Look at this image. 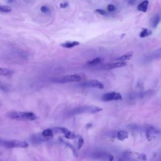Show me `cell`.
Wrapping results in <instances>:
<instances>
[{"label": "cell", "instance_id": "obj_22", "mask_svg": "<svg viewBox=\"0 0 161 161\" xmlns=\"http://www.w3.org/2000/svg\"><path fill=\"white\" fill-rule=\"evenodd\" d=\"M95 12L101 15H103V16H106V15H108V13L105 11V10H104L103 9H97L95 10Z\"/></svg>", "mask_w": 161, "mask_h": 161}, {"label": "cell", "instance_id": "obj_16", "mask_svg": "<svg viewBox=\"0 0 161 161\" xmlns=\"http://www.w3.org/2000/svg\"><path fill=\"white\" fill-rule=\"evenodd\" d=\"M13 71L7 68H4V67H0V76H7L12 75L13 74Z\"/></svg>", "mask_w": 161, "mask_h": 161}, {"label": "cell", "instance_id": "obj_7", "mask_svg": "<svg viewBox=\"0 0 161 161\" xmlns=\"http://www.w3.org/2000/svg\"><path fill=\"white\" fill-rule=\"evenodd\" d=\"M81 86L86 87H96L98 88V89L103 90L104 88V85L102 84V83L98 81V80H91V81H88L87 82H85L84 83H82Z\"/></svg>", "mask_w": 161, "mask_h": 161}, {"label": "cell", "instance_id": "obj_23", "mask_svg": "<svg viewBox=\"0 0 161 161\" xmlns=\"http://www.w3.org/2000/svg\"><path fill=\"white\" fill-rule=\"evenodd\" d=\"M40 11L44 13H47L50 12V9L47 7L42 6V7H41V8H40Z\"/></svg>", "mask_w": 161, "mask_h": 161}, {"label": "cell", "instance_id": "obj_10", "mask_svg": "<svg viewBox=\"0 0 161 161\" xmlns=\"http://www.w3.org/2000/svg\"><path fill=\"white\" fill-rule=\"evenodd\" d=\"M127 64V63H125V62L123 61H118L117 62H114V63L108 64L106 66V69H114V68H118V67H123Z\"/></svg>", "mask_w": 161, "mask_h": 161}, {"label": "cell", "instance_id": "obj_25", "mask_svg": "<svg viewBox=\"0 0 161 161\" xmlns=\"http://www.w3.org/2000/svg\"><path fill=\"white\" fill-rule=\"evenodd\" d=\"M83 144H84V139H83L81 137L79 138V141H78V144H77V145H78V149H81V147L82 146Z\"/></svg>", "mask_w": 161, "mask_h": 161}, {"label": "cell", "instance_id": "obj_14", "mask_svg": "<svg viewBox=\"0 0 161 161\" xmlns=\"http://www.w3.org/2000/svg\"><path fill=\"white\" fill-rule=\"evenodd\" d=\"M133 55V52H129L126 53L125 54H124L123 55H122L120 58H118L117 60L118 61H123L124 62L125 60H130L132 58Z\"/></svg>", "mask_w": 161, "mask_h": 161}, {"label": "cell", "instance_id": "obj_18", "mask_svg": "<svg viewBox=\"0 0 161 161\" xmlns=\"http://www.w3.org/2000/svg\"><path fill=\"white\" fill-rule=\"evenodd\" d=\"M152 34V31L150 30L147 28H143L142 31L140 34V37L141 38H145L149 37V35Z\"/></svg>", "mask_w": 161, "mask_h": 161}, {"label": "cell", "instance_id": "obj_9", "mask_svg": "<svg viewBox=\"0 0 161 161\" xmlns=\"http://www.w3.org/2000/svg\"><path fill=\"white\" fill-rule=\"evenodd\" d=\"M79 42L77 41H68V42H66L62 43L60 45L62 47L66 48V49H71L73 48L74 47L79 45Z\"/></svg>", "mask_w": 161, "mask_h": 161}, {"label": "cell", "instance_id": "obj_5", "mask_svg": "<svg viewBox=\"0 0 161 161\" xmlns=\"http://www.w3.org/2000/svg\"><path fill=\"white\" fill-rule=\"evenodd\" d=\"M122 96L120 93L118 92H109L105 93L102 96V100L104 101H117L122 100Z\"/></svg>", "mask_w": 161, "mask_h": 161}, {"label": "cell", "instance_id": "obj_1", "mask_svg": "<svg viewBox=\"0 0 161 161\" xmlns=\"http://www.w3.org/2000/svg\"><path fill=\"white\" fill-rule=\"evenodd\" d=\"M8 117L12 120L19 121H32L37 119V116L32 112L12 111L8 113Z\"/></svg>", "mask_w": 161, "mask_h": 161}, {"label": "cell", "instance_id": "obj_19", "mask_svg": "<svg viewBox=\"0 0 161 161\" xmlns=\"http://www.w3.org/2000/svg\"><path fill=\"white\" fill-rule=\"evenodd\" d=\"M103 59L101 58H96L94 59H93L90 61L87 62V64L91 65V66H96L101 63Z\"/></svg>", "mask_w": 161, "mask_h": 161}, {"label": "cell", "instance_id": "obj_3", "mask_svg": "<svg viewBox=\"0 0 161 161\" xmlns=\"http://www.w3.org/2000/svg\"><path fill=\"white\" fill-rule=\"evenodd\" d=\"M0 145L6 148H27L28 144L21 141H0Z\"/></svg>", "mask_w": 161, "mask_h": 161}, {"label": "cell", "instance_id": "obj_26", "mask_svg": "<svg viewBox=\"0 0 161 161\" xmlns=\"http://www.w3.org/2000/svg\"><path fill=\"white\" fill-rule=\"evenodd\" d=\"M0 90L3 91H4V92L8 91L7 87L6 86H5L1 81H0Z\"/></svg>", "mask_w": 161, "mask_h": 161}, {"label": "cell", "instance_id": "obj_6", "mask_svg": "<svg viewBox=\"0 0 161 161\" xmlns=\"http://www.w3.org/2000/svg\"><path fill=\"white\" fill-rule=\"evenodd\" d=\"M93 157L95 159H101L103 160L112 161L113 160V157L111 155L108 154L105 152L102 151H97L93 154Z\"/></svg>", "mask_w": 161, "mask_h": 161}, {"label": "cell", "instance_id": "obj_24", "mask_svg": "<svg viewBox=\"0 0 161 161\" xmlns=\"http://www.w3.org/2000/svg\"><path fill=\"white\" fill-rule=\"evenodd\" d=\"M108 10L110 12H115L116 10V7L114 6L113 4H110L108 5Z\"/></svg>", "mask_w": 161, "mask_h": 161}, {"label": "cell", "instance_id": "obj_2", "mask_svg": "<svg viewBox=\"0 0 161 161\" xmlns=\"http://www.w3.org/2000/svg\"><path fill=\"white\" fill-rule=\"evenodd\" d=\"M103 109L96 106H81L72 109L69 113L70 116L79 115L82 113H96L102 111Z\"/></svg>", "mask_w": 161, "mask_h": 161}, {"label": "cell", "instance_id": "obj_4", "mask_svg": "<svg viewBox=\"0 0 161 161\" xmlns=\"http://www.w3.org/2000/svg\"><path fill=\"white\" fill-rule=\"evenodd\" d=\"M82 79L81 77L78 74L66 75L60 77H57L52 80L53 82L57 83H66L71 82H79Z\"/></svg>", "mask_w": 161, "mask_h": 161}, {"label": "cell", "instance_id": "obj_20", "mask_svg": "<svg viewBox=\"0 0 161 161\" xmlns=\"http://www.w3.org/2000/svg\"><path fill=\"white\" fill-rule=\"evenodd\" d=\"M12 12V8L6 5H0V12L9 13Z\"/></svg>", "mask_w": 161, "mask_h": 161}, {"label": "cell", "instance_id": "obj_29", "mask_svg": "<svg viewBox=\"0 0 161 161\" xmlns=\"http://www.w3.org/2000/svg\"><path fill=\"white\" fill-rule=\"evenodd\" d=\"M25 1H28V0H25Z\"/></svg>", "mask_w": 161, "mask_h": 161}, {"label": "cell", "instance_id": "obj_11", "mask_svg": "<svg viewBox=\"0 0 161 161\" xmlns=\"http://www.w3.org/2000/svg\"><path fill=\"white\" fill-rule=\"evenodd\" d=\"M42 136L45 139H51L54 137L53 131L51 129H45L42 133Z\"/></svg>", "mask_w": 161, "mask_h": 161}, {"label": "cell", "instance_id": "obj_8", "mask_svg": "<svg viewBox=\"0 0 161 161\" xmlns=\"http://www.w3.org/2000/svg\"><path fill=\"white\" fill-rule=\"evenodd\" d=\"M54 130L56 133H62L65 135V137L69 139H73L76 137V135L74 132H72L68 129L66 128H62V127H58L54 128Z\"/></svg>", "mask_w": 161, "mask_h": 161}, {"label": "cell", "instance_id": "obj_17", "mask_svg": "<svg viewBox=\"0 0 161 161\" xmlns=\"http://www.w3.org/2000/svg\"><path fill=\"white\" fill-rule=\"evenodd\" d=\"M160 21V17L159 15H156L155 16L152 18V27L154 28H155L157 27V25H159V22Z\"/></svg>", "mask_w": 161, "mask_h": 161}, {"label": "cell", "instance_id": "obj_15", "mask_svg": "<svg viewBox=\"0 0 161 161\" xmlns=\"http://www.w3.org/2000/svg\"><path fill=\"white\" fill-rule=\"evenodd\" d=\"M161 58V48L154 51L150 55V59H159Z\"/></svg>", "mask_w": 161, "mask_h": 161}, {"label": "cell", "instance_id": "obj_27", "mask_svg": "<svg viewBox=\"0 0 161 161\" xmlns=\"http://www.w3.org/2000/svg\"><path fill=\"white\" fill-rule=\"evenodd\" d=\"M68 3H67V2H65V3H62L60 4V7L61 8H67V7H68Z\"/></svg>", "mask_w": 161, "mask_h": 161}, {"label": "cell", "instance_id": "obj_28", "mask_svg": "<svg viewBox=\"0 0 161 161\" xmlns=\"http://www.w3.org/2000/svg\"><path fill=\"white\" fill-rule=\"evenodd\" d=\"M13 1V0H8V1L10 2V3H12Z\"/></svg>", "mask_w": 161, "mask_h": 161}, {"label": "cell", "instance_id": "obj_13", "mask_svg": "<svg viewBox=\"0 0 161 161\" xmlns=\"http://www.w3.org/2000/svg\"><path fill=\"white\" fill-rule=\"evenodd\" d=\"M128 137V133L125 130H120L117 133V138L120 141H123Z\"/></svg>", "mask_w": 161, "mask_h": 161}, {"label": "cell", "instance_id": "obj_21", "mask_svg": "<svg viewBox=\"0 0 161 161\" xmlns=\"http://www.w3.org/2000/svg\"><path fill=\"white\" fill-rule=\"evenodd\" d=\"M130 154L129 152H125L122 155V157L118 160V161H128L130 159Z\"/></svg>", "mask_w": 161, "mask_h": 161}, {"label": "cell", "instance_id": "obj_12", "mask_svg": "<svg viewBox=\"0 0 161 161\" xmlns=\"http://www.w3.org/2000/svg\"><path fill=\"white\" fill-rule=\"evenodd\" d=\"M148 4H149V1L148 0H145L141 3H140L137 9L138 11H141L142 12L145 13L147 11V8H148Z\"/></svg>", "mask_w": 161, "mask_h": 161}]
</instances>
